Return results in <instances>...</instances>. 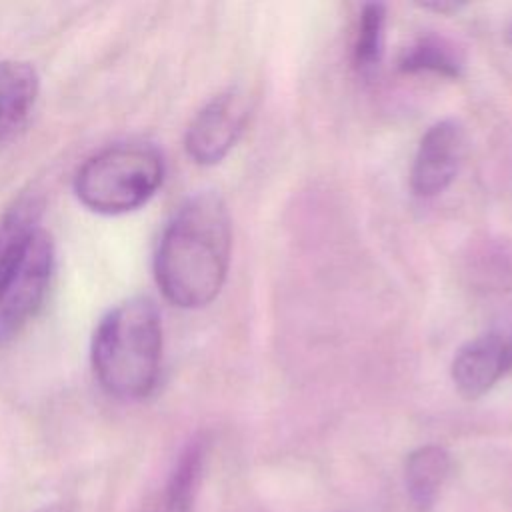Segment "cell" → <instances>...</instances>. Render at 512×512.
I'll return each mask as SVG.
<instances>
[{
    "instance_id": "9c48e42d",
    "label": "cell",
    "mask_w": 512,
    "mask_h": 512,
    "mask_svg": "<svg viewBox=\"0 0 512 512\" xmlns=\"http://www.w3.org/2000/svg\"><path fill=\"white\" fill-rule=\"evenodd\" d=\"M38 88L40 82L34 66L22 60L0 62V142L28 120Z\"/></svg>"
},
{
    "instance_id": "9a60e30c",
    "label": "cell",
    "mask_w": 512,
    "mask_h": 512,
    "mask_svg": "<svg viewBox=\"0 0 512 512\" xmlns=\"http://www.w3.org/2000/svg\"><path fill=\"white\" fill-rule=\"evenodd\" d=\"M34 512H74L70 504L66 502H52V504H46V506H40L36 508Z\"/></svg>"
},
{
    "instance_id": "6da1fadb",
    "label": "cell",
    "mask_w": 512,
    "mask_h": 512,
    "mask_svg": "<svg viewBox=\"0 0 512 512\" xmlns=\"http://www.w3.org/2000/svg\"><path fill=\"white\" fill-rule=\"evenodd\" d=\"M230 252L232 224L224 200L210 190L196 192L174 212L158 242V288L178 308H202L220 294Z\"/></svg>"
},
{
    "instance_id": "30bf717a",
    "label": "cell",
    "mask_w": 512,
    "mask_h": 512,
    "mask_svg": "<svg viewBox=\"0 0 512 512\" xmlns=\"http://www.w3.org/2000/svg\"><path fill=\"white\" fill-rule=\"evenodd\" d=\"M450 470L452 458L448 450L438 444H426L408 454L404 464V482L412 502L420 510L434 504Z\"/></svg>"
},
{
    "instance_id": "4fadbf2b",
    "label": "cell",
    "mask_w": 512,
    "mask_h": 512,
    "mask_svg": "<svg viewBox=\"0 0 512 512\" xmlns=\"http://www.w3.org/2000/svg\"><path fill=\"white\" fill-rule=\"evenodd\" d=\"M384 28H386V6L378 2L364 4L360 12L356 42H354V66L362 76H370L382 60Z\"/></svg>"
},
{
    "instance_id": "8fae6325",
    "label": "cell",
    "mask_w": 512,
    "mask_h": 512,
    "mask_svg": "<svg viewBox=\"0 0 512 512\" xmlns=\"http://www.w3.org/2000/svg\"><path fill=\"white\" fill-rule=\"evenodd\" d=\"M398 68L406 74L428 72L444 78H460L464 74V56L450 40L426 34L400 54Z\"/></svg>"
},
{
    "instance_id": "5b68a950",
    "label": "cell",
    "mask_w": 512,
    "mask_h": 512,
    "mask_svg": "<svg viewBox=\"0 0 512 512\" xmlns=\"http://www.w3.org/2000/svg\"><path fill=\"white\" fill-rule=\"evenodd\" d=\"M54 272V246L40 228L32 246L0 298V340L16 336L42 308Z\"/></svg>"
},
{
    "instance_id": "7a4b0ae2",
    "label": "cell",
    "mask_w": 512,
    "mask_h": 512,
    "mask_svg": "<svg viewBox=\"0 0 512 512\" xmlns=\"http://www.w3.org/2000/svg\"><path fill=\"white\" fill-rule=\"evenodd\" d=\"M90 360L100 388L118 400H142L158 384L162 322L152 300L120 302L98 322Z\"/></svg>"
},
{
    "instance_id": "8992f818",
    "label": "cell",
    "mask_w": 512,
    "mask_h": 512,
    "mask_svg": "<svg viewBox=\"0 0 512 512\" xmlns=\"http://www.w3.org/2000/svg\"><path fill=\"white\" fill-rule=\"evenodd\" d=\"M464 142V130L456 120H440L424 132L410 170V188L416 196L432 198L452 184L464 156Z\"/></svg>"
},
{
    "instance_id": "3957f363",
    "label": "cell",
    "mask_w": 512,
    "mask_h": 512,
    "mask_svg": "<svg viewBox=\"0 0 512 512\" xmlns=\"http://www.w3.org/2000/svg\"><path fill=\"white\" fill-rule=\"evenodd\" d=\"M164 180V158L150 142H120L90 156L74 178L78 200L98 214L144 206Z\"/></svg>"
},
{
    "instance_id": "ba28073f",
    "label": "cell",
    "mask_w": 512,
    "mask_h": 512,
    "mask_svg": "<svg viewBox=\"0 0 512 512\" xmlns=\"http://www.w3.org/2000/svg\"><path fill=\"white\" fill-rule=\"evenodd\" d=\"M42 204L36 196H22L0 220V298L20 270L36 232Z\"/></svg>"
},
{
    "instance_id": "7c38bea8",
    "label": "cell",
    "mask_w": 512,
    "mask_h": 512,
    "mask_svg": "<svg viewBox=\"0 0 512 512\" xmlns=\"http://www.w3.org/2000/svg\"><path fill=\"white\" fill-rule=\"evenodd\" d=\"M208 454V442L198 436L180 452L166 484V512H192L202 470Z\"/></svg>"
},
{
    "instance_id": "e0dca14e",
    "label": "cell",
    "mask_w": 512,
    "mask_h": 512,
    "mask_svg": "<svg viewBox=\"0 0 512 512\" xmlns=\"http://www.w3.org/2000/svg\"><path fill=\"white\" fill-rule=\"evenodd\" d=\"M506 342H508V350H510V358H512V332H510V336L506 338Z\"/></svg>"
},
{
    "instance_id": "5bb4252c",
    "label": "cell",
    "mask_w": 512,
    "mask_h": 512,
    "mask_svg": "<svg viewBox=\"0 0 512 512\" xmlns=\"http://www.w3.org/2000/svg\"><path fill=\"white\" fill-rule=\"evenodd\" d=\"M464 4L460 2H432V4H422L424 10H434L440 14H450V12H458Z\"/></svg>"
},
{
    "instance_id": "2e32d148",
    "label": "cell",
    "mask_w": 512,
    "mask_h": 512,
    "mask_svg": "<svg viewBox=\"0 0 512 512\" xmlns=\"http://www.w3.org/2000/svg\"><path fill=\"white\" fill-rule=\"evenodd\" d=\"M504 36H506V42L512 46V20L508 22V26H506V32H504Z\"/></svg>"
},
{
    "instance_id": "277c9868",
    "label": "cell",
    "mask_w": 512,
    "mask_h": 512,
    "mask_svg": "<svg viewBox=\"0 0 512 512\" xmlns=\"http://www.w3.org/2000/svg\"><path fill=\"white\" fill-rule=\"evenodd\" d=\"M250 116V98L238 88H230L206 102L192 118L184 148L200 166L218 164L234 148Z\"/></svg>"
},
{
    "instance_id": "52a82bcc",
    "label": "cell",
    "mask_w": 512,
    "mask_h": 512,
    "mask_svg": "<svg viewBox=\"0 0 512 512\" xmlns=\"http://www.w3.org/2000/svg\"><path fill=\"white\" fill-rule=\"evenodd\" d=\"M508 370H512V358L508 342L500 334H482L468 340L450 366L456 390L468 400L484 396Z\"/></svg>"
}]
</instances>
